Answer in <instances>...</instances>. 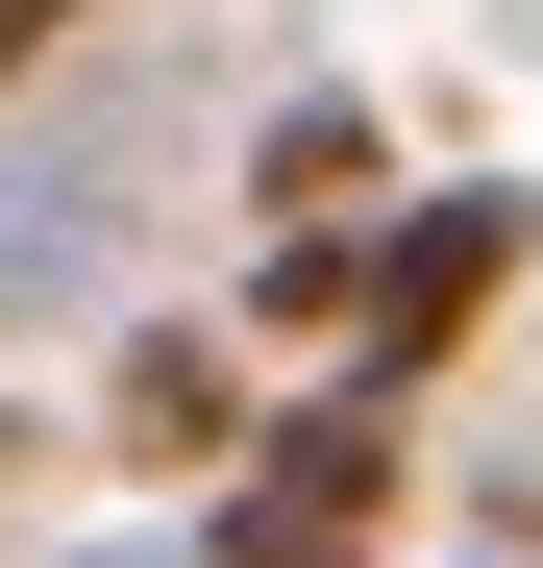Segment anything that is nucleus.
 Returning a JSON list of instances; mask_svg holds the SVG:
<instances>
[{"label": "nucleus", "mask_w": 543, "mask_h": 568, "mask_svg": "<svg viewBox=\"0 0 543 568\" xmlns=\"http://www.w3.org/2000/svg\"><path fill=\"white\" fill-rule=\"evenodd\" d=\"M519 272H543V199H519V173H444V199L371 247V322H346V371H371V396H420V371H470V322L519 297Z\"/></svg>", "instance_id": "obj_1"}, {"label": "nucleus", "mask_w": 543, "mask_h": 568, "mask_svg": "<svg viewBox=\"0 0 543 568\" xmlns=\"http://www.w3.org/2000/svg\"><path fill=\"white\" fill-rule=\"evenodd\" d=\"M396 420H420V396H371V371H346V396H321L297 445H247V495H272V519H346V544H371V495H396Z\"/></svg>", "instance_id": "obj_2"}, {"label": "nucleus", "mask_w": 543, "mask_h": 568, "mask_svg": "<svg viewBox=\"0 0 543 568\" xmlns=\"http://www.w3.org/2000/svg\"><path fill=\"white\" fill-rule=\"evenodd\" d=\"M124 445H148V469H247V371H223V346H148V371H124Z\"/></svg>", "instance_id": "obj_3"}, {"label": "nucleus", "mask_w": 543, "mask_h": 568, "mask_svg": "<svg viewBox=\"0 0 543 568\" xmlns=\"http://www.w3.org/2000/svg\"><path fill=\"white\" fill-rule=\"evenodd\" d=\"M371 173H396V149H371V100H297V124H272V223H346Z\"/></svg>", "instance_id": "obj_4"}, {"label": "nucleus", "mask_w": 543, "mask_h": 568, "mask_svg": "<svg viewBox=\"0 0 543 568\" xmlns=\"http://www.w3.org/2000/svg\"><path fill=\"white\" fill-rule=\"evenodd\" d=\"M74 297V223H0V322H50Z\"/></svg>", "instance_id": "obj_5"}, {"label": "nucleus", "mask_w": 543, "mask_h": 568, "mask_svg": "<svg viewBox=\"0 0 543 568\" xmlns=\"http://www.w3.org/2000/svg\"><path fill=\"white\" fill-rule=\"evenodd\" d=\"M25 50H74V0H0V74H25Z\"/></svg>", "instance_id": "obj_6"}]
</instances>
